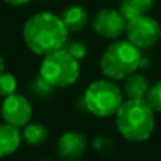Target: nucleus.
Masks as SVG:
<instances>
[{"label":"nucleus","mask_w":161,"mask_h":161,"mask_svg":"<svg viewBox=\"0 0 161 161\" xmlns=\"http://www.w3.org/2000/svg\"><path fill=\"white\" fill-rule=\"evenodd\" d=\"M68 33L61 17L48 11L31 16L23 28V37L28 50L42 57L64 48L68 41Z\"/></svg>","instance_id":"1"},{"label":"nucleus","mask_w":161,"mask_h":161,"mask_svg":"<svg viewBox=\"0 0 161 161\" xmlns=\"http://www.w3.org/2000/svg\"><path fill=\"white\" fill-rule=\"evenodd\" d=\"M154 123V109L146 99H129L116 113L117 130L129 142H146L153 133Z\"/></svg>","instance_id":"2"},{"label":"nucleus","mask_w":161,"mask_h":161,"mask_svg":"<svg viewBox=\"0 0 161 161\" xmlns=\"http://www.w3.org/2000/svg\"><path fill=\"white\" fill-rule=\"evenodd\" d=\"M140 48L129 40L114 41L105 50L100 58V69L108 78L123 79L140 68Z\"/></svg>","instance_id":"3"},{"label":"nucleus","mask_w":161,"mask_h":161,"mask_svg":"<svg viewBox=\"0 0 161 161\" xmlns=\"http://www.w3.org/2000/svg\"><path fill=\"white\" fill-rule=\"evenodd\" d=\"M79 61L65 48L44 55L40 67V75L54 88H65L75 83L79 78Z\"/></svg>","instance_id":"4"},{"label":"nucleus","mask_w":161,"mask_h":161,"mask_svg":"<svg viewBox=\"0 0 161 161\" xmlns=\"http://www.w3.org/2000/svg\"><path fill=\"white\" fill-rule=\"evenodd\" d=\"M85 108L99 117L116 114L123 103V95L114 82L99 79L92 82L83 93Z\"/></svg>","instance_id":"5"},{"label":"nucleus","mask_w":161,"mask_h":161,"mask_svg":"<svg viewBox=\"0 0 161 161\" xmlns=\"http://www.w3.org/2000/svg\"><path fill=\"white\" fill-rule=\"evenodd\" d=\"M126 36L137 48L146 50L156 45L158 40H161V27L154 19L143 14L127 21Z\"/></svg>","instance_id":"6"},{"label":"nucleus","mask_w":161,"mask_h":161,"mask_svg":"<svg viewBox=\"0 0 161 161\" xmlns=\"http://www.w3.org/2000/svg\"><path fill=\"white\" fill-rule=\"evenodd\" d=\"M33 116V108L27 97L13 93L6 96L2 105V117L14 127H24Z\"/></svg>","instance_id":"7"},{"label":"nucleus","mask_w":161,"mask_h":161,"mask_svg":"<svg viewBox=\"0 0 161 161\" xmlns=\"http://www.w3.org/2000/svg\"><path fill=\"white\" fill-rule=\"evenodd\" d=\"M127 20L123 17V14L113 8H103L97 11L93 17L92 27L99 36L105 38H119L126 31Z\"/></svg>","instance_id":"8"},{"label":"nucleus","mask_w":161,"mask_h":161,"mask_svg":"<svg viewBox=\"0 0 161 161\" xmlns=\"http://www.w3.org/2000/svg\"><path fill=\"white\" fill-rule=\"evenodd\" d=\"M58 153L65 160L80 158L88 147V140L78 131H67L58 140Z\"/></svg>","instance_id":"9"},{"label":"nucleus","mask_w":161,"mask_h":161,"mask_svg":"<svg viewBox=\"0 0 161 161\" xmlns=\"http://www.w3.org/2000/svg\"><path fill=\"white\" fill-rule=\"evenodd\" d=\"M20 144H21V133L19 127H14L6 122L0 123V158L16 153Z\"/></svg>","instance_id":"10"},{"label":"nucleus","mask_w":161,"mask_h":161,"mask_svg":"<svg viewBox=\"0 0 161 161\" xmlns=\"http://www.w3.org/2000/svg\"><path fill=\"white\" fill-rule=\"evenodd\" d=\"M61 19L68 31H80L88 24V13L82 6H71L65 8Z\"/></svg>","instance_id":"11"},{"label":"nucleus","mask_w":161,"mask_h":161,"mask_svg":"<svg viewBox=\"0 0 161 161\" xmlns=\"http://www.w3.org/2000/svg\"><path fill=\"white\" fill-rule=\"evenodd\" d=\"M148 82L144 75L142 74H130L126 76L125 82V93L129 96V99H144L148 91Z\"/></svg>","instance_id":"12"},{"label":"nucleus","mask_w":161,"mask_h":161,"mask_svg":"<svg viewBox=\"0 0 161 161\" xmlns=\"http://www.w3.org/2000/svg\"><path fill=\"white\" fill-rule=\"evenodd\" d=\"M154 4V0H122L119 11L126 20H133L146 14Z\"/></svg>","instance_id":"13"},{"label":"nucleus","mask_w":161,"mask_h":161,"mask_svg":"<svg viewBox=\"0 0 161 161\" xmlns=\"http://www.w3.org/2000/svg\"><path fill=\"white\" fill-rule=\"evenodd\" d=\"M48 137V130L45 126L40 125V123H31V125H25L24 130H23V139L27 144L31 146H38L44 143Z\"/></svg>","instance_id":"14"},{"label":"nucleus","mask_w":161,"mask_h":161,"mask_svg":"<svg viewBox=\"0 0 161 161\" xmlns=\"http://www.w3.org/2000/svg\"><path fill=\"white\" fill-rule=\"evenodd\" d=\"M53 88L54 86L51 85L50 82H47V80L42 78L41 75L36 76V78L33 79V82H31V85H30L31 93H33L36 97H47V96H50V95L53 93Z\"/></svg>","instance_id":"15"},{"label":"nucleus","mask_w":161,"mask_h":161,"mask_svg":"<svg viewBox=\"0 0 161 161\" xmlns=\"http://www.w3.org/2000/svg\"><path fill=\"white\" fill-rule=\"evenodd\" d=\"M17 89V79L13 74L3 72L0 74V96H10L16 93Z\"/></svg>","instance_id":"16"},{"label":"nucleus","mask_w":161,"mask_h":161,"mask_svg":"<svg viewBox=\"0 0 161 161\" xmlns=\"http://www.w3.org/2000/svg\"><path fill=\"white\" fill-rule=\"evenodd\" d=\"M148 102V105L156 112H161V80L151 85L147 91V95L144 97Z\"/></svg>","instance_id":"17"},{"label":"nucleus","mask_w":161,"mask_h":161,"mask_svg":"<svg viewBox=\"0 0 161 161\" xmlns=\"http://www.w3.org/2000/svg\"><path fill=\"white\" fill-rule=\"evenodd\" d=\"M64 48L74 57V58L78 59V61L82 58H85V55H86V45L82 44V42H79V41H67L64 45Z\"/></svg>","instance_id":"18"},{"label":"nucleus","mask_w":161,"mask_h":161,"mask_svg":"<svg viewBox=\"0 0 161 161\" xmlns=\"http://www.w3.org/2000/svg\"><path fill=\"white\" fill-rule=\"evenodd\" d=\"M114 147V142L109 137L99 136L93 140V148L97 150L99 153H110Z\"/></svg>","instance_id":"19"},{"label":"nucleus","mask_w":161,"mask_h":161,"mask_svg":"<svg viewBox=\"0 0 161 161\" xmlns=\"http://www.w3.org/2000/svg\"><path fill=\"white\" fill-rule=\"evenodd\" d=\"M6 3H8V4H11V6H24V4H27L30 0H4Z\"/></svg>","instance_id":"20"},{"label":"nucleus","mask_w":161,"mask_h":161,"mask_svg":"<svg viewBox=\"0 0 161 161\" xmlns=\"http://www.w3.org/2000/svg\"><path fill=\"white\" fill-rule=\"evenodd\" d=\"M4 68H6L4 59H3V57L0 55V74H3V72H4Z\"/></svg>","instance_id":"21"},{"label":"nucleus","mask_w":161,"mask_h":161,"mask_svg":"<svg viewBox=\"0 0 161 161\" xmlns=\"http://www.w3.org/2000/svg\"><path fill=\"white\" fill-rule=\"evenodd\" d=\"M38 161H53L51 158H41V160H38Z\"/></svg>","instance_id":"22"},{"label":"nucleus","mask_w":161,"mask_h":161,"mask_svg":"<svg viewBox=\"0 0 161 161\" xmlns=\"http://www.w3.org/2000/svg\"><path fill=\"white\" fill-rule=\"evenodd\" d=\"M67 161H82V160H79V158H75V160H67Z\"/></svg>","instance_id":"23"}]
</instances>
